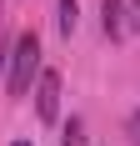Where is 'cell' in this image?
I'll use <instances>...</instances> for the list:
<instances>
[{
    "mask_svg": "<svg viewBox=\"0 0 140 146\" xmlns=\"http://www.w3.org/2000/svg\"><path fill=\"white\" fill-rule=\"evenodd\" d=\"M125 136H130V146H140V111L130 116V126H125Z\"/></svg>",
    "mask_w": 140,
    "mask_h": 146,
    "instance_id": "8992f818",
    "label": "cell"
},
{
    "mask_svg": "<svg viewBox=\"0 0 140 146\" xmlns=\"http://www.w3.org/2000/svg\"><path fill=\"white\" fill-rule=\"evenodd\" d=\"M10 96H30V86L40 81V35L25 30V35H15L10 45Z\"/></svg>",
    "mask_w": 140,
    "mask_h": 146,
    "instance_id": "6da1fadb",
    "label": "cell"
},
{
    "mask_svg": "<svg viewBox=\"0 0 140 146\" xmlns=\"http://www.w3.org/2000/svg\"><path fill=\"white\" fill-rule=\"evenodd\" d=\"M75 15H80V5H75V0H60V30H75Z\"/></svg>",
    "mask_w": 140,
    "mask_h": 146,
    "instance_id": "277c9868",
    "label": "cell"
},
{
    "mask_svg": "<svg viewBox=\"0 0 140 146\" xmlns=\"http://www.w3.org/2000/svg\"><path fill=\"white\" fill-rule=\"evenodd\" d=\"M15 146H30V141H15Z\"/></svg>",
    "mask_w": 140,
    "mask_h": 146,
    "instance_id": "9c48e42d",
    "label": "cell"
},
{
    "mask_svg": "<svg viewBox=\"0 0 140 146\" xmlns=\"http://www.w3.org/2000/svg\"><path fill=\"white\" fill-rule=\"evenodd\" d=\"M100 25H105V35H110V40H120V35H130V30H140L125 0H100Z\"/></svg>",
    "mask_w": 140,
    "mask_h": 146,
    "instance_id": "7a4b0ae2",
    "label": "cell"
},
{
    "mask_svg": "<svg viewBox=\"0 0 140 146\" xmlns=\"http://www.w3.org/2000/svg\"><path fill=\"white\" fill-rule=\"evenodd\" d=\"M130 15H135V25H140V0H130Z\"/></svg>",
    "mask_w": 140,
    "mask_h": 146,
    "instance_id": "ba28073f",
    "label": "cell"
},
{
    "mask_svg": "<svg viewBox=\"0 0 140 146\" xmlns=\"http://www.w3.org/2000/svg\"><path fill=\"white\" fill-rule=\"evenodd\" d=\"M35 111H40V121L60 116V76L55 71H40V81H35Z\"/></svg>",
    "mask_w": 140,
    "mask_h": 146,
    "instance_id": "3957f363",
    "label": "cell"
},
{
    "mask_svg": "<svg viewBox=\"0 0 140 146\" xmlns=\"http://www.w3.org/2000/svg\"><path fill=\"white\" fill-rule=\"evenodd\" d=\"M0 66H10V50H5V10H0Z\"/></svg>",
    "mask_w": 140,
    "mask_h": 146,
    "instance_id": "52a82bcc",
    "label": "cell"
},
{
    "mask_svg": "<svg viewBox=\"0 0 140 146\" xmlns=\"http://www.w3.org/2000/svg\"><path fill=\"white\" fill-rule=\"evenodd\" d=\"M60 146H85V126H80V121L65 126V141H60Z\"/></svg>",
    "mask_w": 140,
    "mask_h": 146,
    "instance_id": "5b68a950",
    "label": "cell"
}]
</instances>
